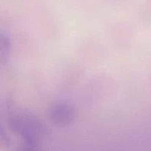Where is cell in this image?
<instances>
[{"mask_svg": "<svg viewBox=\"0 0 151 151\" xmlns=\"http://www.w3.org/2000/svg\"><path fill=\"white\" fill-rule=\"evenodd\" d=\"M51 116L55 122L60 125H65L72 121L74 111L69 105L60 103L52 107L51 110Z\"/></svg>", "mask_w": 151, "mask_h": 151, "instance_id": "7a4b0ae2", "label": "cell"}, {"mask_svg": "<svg viewBox=\"0 0 151 151\" xmlns=\"http://www.w3.org/2000/svg\"><path fill=\"white\" fill-rule=\"evenodd\" d=\"M19 151H34V150L32 149H29V148H24V149L20 150Z\"/></svg>", "mask_w": 151, "mask_h": 151, "instance_id": "3957f363", "label": "cell"}, {"mask_svg": "<svg viewBox=\"0 0 151 151\" xmlns=\"http://www.w3.org/2000/svg\"><path fill=\"white\" fill-rule=\"evenodd\" d=\"M10 124L12 128L30 144L35 143L43 129L41 122L29 114H21L13 117Z\"/></svg>", "mask_w": 151, "mask_h": 151, "instance_id": "6da1fadb", "label": "cell"}]
</instances>
